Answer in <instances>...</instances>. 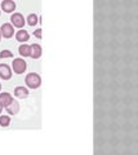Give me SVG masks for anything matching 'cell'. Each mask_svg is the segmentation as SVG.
Segmentation results:
<instances>
[{"instance_id": "cell-1", "label": "cell", "mask_w": 138, "mask_h": 155, "mask_svg": "<svg viewBox=\"0 0 138 155\" xmlns=\"http://www.w3.org/2000/svg\"><path fill=\"white\" fill-rule=\"evenodd\" d=\"M25 81H26V85L28 88L36 89V88H39L41 84V78L39 74H36V72H30V74H27Z\"/></svg>"}, {"instance_id": "cell-2", "label": "cell", "mask_w": 138, "mask_h": 155, "mask_svg": "<svg viewBox=\"0 0 138 155\" xmlns=\"http://www.w3.org/2000/svg\"><path fill=\"white\" fill-rule=\"evenodd\" d=\"M12 69L16 74H23L27 69V64L23 58H14V61L12 64Z\"/></svg>"}, {"instance_id": "cell-3", "label": "cell", "mask_w": 138, "mask_h": 155, "mask_svg": "<svg viewBox=\"0 0 138 155\" xmlns=\"http://www.w3.org/2000/svg\"><path fill=\"white\" fill-rule=\"evenodd\" d=\"M11 21H12V25L14 27H18V28H22L23 26H25V18H23V16L21 13H14L12 14L11 17Z\"/></svg>"}, {"instance_id": "cell-4", "label": "cell", "mask_w": 138, "mask_h": 155, "mask_svg": "<svg viewBox=\"0 0 138 155\" xmlns=\"http://www.w3.org/2000/svg\"><path fill=\"white\" fill-rule=\"evenodd\" d=\"M0 32H2V36H4L5 39H9L14 35V28L12 23H4V25L0 27Z\"/></svg>"}, {"instance_id": "cell-5", "label": "cell", "mask_w": 138, "mask_h": 155, "mask_svg": "<svg viewBox=\"0 0 138 155\" xmlns=\"http://www.w3.org/2000/svg\"><path fill=\"white\" fill-rule=\"evenodd\" d=\"M0 78L4 80H9L12 78V70L8 65L0 64Z\"/></svg>"}, {"instance_id": "cell-6", "label": "cell", "mask_w": 138, "mask_h": 155, "mask_svg": "<svg viewBox=\"0 0 138 155\" xmlns=\"http://www.w3.org/2000/svg\"><path fill=\"white\" fill-rule=\"evenodd\" d=\"M2 9L5 13H12L13 11H16V3L13 0H3Z\"/></svg>"}, {"instance_id": "cell-7", "label": "cell", "mask_w": 138, "mask_h": 155, "mask_svg": "<svg viewBox=\"0 0 138 155\" xmlns=\"http://www.w3.org/2000/svg\"><path fill=\"white\" fill-rule=\"evenodd\" d=\"M13 97L11 93H7V92H4V93H0V104L3 105V107H7L9 106L12 102H13Z\"/></svg>"}, {"instance_id": "cell-8", "label": "cell", "mask_w": 138, "mask_h": 155, "mask_svg": "<svg viewBox=\"0 0 138 155\" xmlns=\"http://www.w3.org/2000/svg\"><path fill=\"white\" fill-rule=\"evenodd\" d=\"M30 48H31L30 57H31V58H34V60H37V58L41 56V53H43L40 44H35V43H34V44H31V45H30Z\"/></svg>"}, {"instance_id": "cell-9", "label": "cell", "mask_w": 138, "mask_h": 155, "mask_svg": "<svg viewBox=\"0 0 138 155\" xmlns=\"http://www.w3.org/2000/svg\"><path fill=\"white\" fill-rule=\"evenodd\" d=\"M14 96L18 97V98H26L28 96V89L25 88V87H17L14 89Z\"/></svg>"}, {"instance_id": "cell-10", "label": "cell", "mask_w": 138, "mask_h": 155, "mask_svg": "<svg viewBox=\"0 0 138 155\" xmlns=\"http://www.w3.org/2000/svg\"><path fill=\"white\" fill-rule=\"evenodd\" d=\"M7 113L11 114V115H14V114H18V111H20V104L17 102V101H13V102L7 106Z\"/></svg>"}, {"instance_id": "cell-11", "label": "cell", "mask_w": 138, "mask_h": 155, "mask_svg": "<svg viewBox=\"0 0 138 155\" xmlns=\"http://www.w3.org/2000/svg\"><path fill=\"white\" fill-rule=\"evenodd\" d=\"M16 39H17V41L25 43V41H27L28 39H30V35H28V32L26 30H20V31H17V34H16Z\"/></svg>"}, {"instance_id": "cell-12", "label": "cell", "mask_w": 138, "mask_h": 155, "mask_svg": "<svg viewBox=\"0 0 138 155\" xmlns=\"http://www.w3.org/2000/svg\"><path fill=\"white\" fill-rule=\"evenodd\" d=\"M18 51H20V54L22 57H30V53H31V48L28 44H21L20 48H18Z\"/></svg>"}, {"instance_id": "cell-13", "label": "cell", "mask_w": 138, "mask_h": 155, "mask_svg": "<svg viewBox=\"0 0 138 155\" xmlns=\"http://www.w3.org/2000/svg\"><path fill=\"white\" fill-rule=\"evenodd\" d=\"M26 21H27V23L30 26H35L36 23H39V17H37L35 13H31V14H28V16H27Z\"/></svg>"}, {"instance_id": "cell-14", "label": "cell", "mask_w": 138, "mask_h": 155, "mask_svg": "<svg viewBox=\"0 0 138 155\" xmlns=\"http://www.w3.org/2000/svg\"><path fill=\"white\" fill-rule=\"evenodd\" d=\"M11 124V118L8 115H2L0 116V125L2 127H8Z\"/></svg>"}, {"instance_id": "cell-15", "label": "cell", "mask_w": 138, "mask_h": 155, "mask_svg": "<svg viewBox=\"0 0 138 155\" xmlns=\"http://www.w3.org/2000/svg\"><path fill=\"white\" fill-rule=\"evenodd\" d=\"M13 57V53L11 51H2L0 52V58H11Z\"/></svg>"}, {"instance_id": "cell-16", "label": "cell", "mask_w": 138, "mask_h": 155, "mask_svg": "<svg viewBox=\"0 0 138 155\" xmlns=\"http://www.w3.org/2000/svg\"><path fill=\"white\" fill-rule=\"evenodd\" d=\"M34 35L37 38V39H41V28H37V30L34 31Z\"/></svg>"}, {"instance_id": "cell-17", "label": "cell", "mask_w": 138, "mask_h": 155, "mask_svg": "<svg viewBox=\"0 0 138 155\" xmlns=\"http://www.w3.org/2000/svg\"><path fill=\"white\" fill-rule=\"evenodd\" d=\"M2 111H3V105L0 104V114H2Z\"/></svg>"}, {"instance_id": "cell-18", "label": "cell", "mask_w": 138, "mask_h": 155, "mask_svg": "<svg viewBox=\"0 0 138 155\" xmlns=\"http://www.w3.org/2000/svg\"><path fill=\"white\" fill-rule=\"evenodd\" d=\"M0 40H2V32H0Z\"/></svg>"}, {"instance_id": "cell-19", "label": "cell", "mask_w": 138, "mask_h": 155, "mask_svg": "<svg viewBox=\"0 0 138 155\" xmlns=\"http://www.w3.org/2000/svg\"><path fill=\"white\" fill-rule=\"evenodd\" d=\"M0 89H2V83H0Z\"/></svg>"}, {"instance_id": "cell-20", "label": "cell", "mask_w": 138, "mask_h": 155, "mask_svg": "<svg viewBox=\"0 0 138 155\" xmlns=\"http://www.w3.org/2000/svg\"><path fill=\"white\" fill-rule=\"evenodd\" d=\"M0 13H2V12H0Z\"/></svg>"}]
</instances>
